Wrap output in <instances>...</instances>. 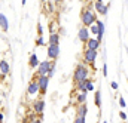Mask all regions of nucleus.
<instances>
[{
  "label": "nucleus",
  "instance_id": "30",
  "mask_svg": "<svg viewBox=\"0 0 128 123\" xmlns=\"http://www.w3.org/2000/svg\"><path fill=\"white\" fill-rule=\"evenodd\" d=\"M3 119H4V116H3V113H0V123H3Z\"/></svg>",
  "mask_w": 128,
  "mask_h": 123
},
{
  "label": "nucleus",
  "instance_id": "22",
  "mask_svg": "<svg viewBox=\"0 0 128 123\" xmlns=\"http://www.w3.org/2000/svg\"><path fill=\"white\" fill-rule=\"evenodd\" d=\"M55 68H57V64H55V61H54V62H52V67H51V70L48 71V77H49V79L54 76V73H55Z\"/></svg>",
  "mask_w": 128,
  "mask_h": 123
},
{
  "label": "nucleus",
  "instance_id": "32",
  "mask_svg": "<svg viewBox=\"0 0 128 123\" xmlns=\"http://www.w3.org/2000/svg\"><path fill=\"white\" fill-rule=\"evenodd\" d=\"M52 1H54V3H61L63 0H52Z\"/></svg>",
  "mask_w": 128,
  "mask_h": 123
},
{
  "label": "nucleus",
  "instance_id": "11",
  "mask_svg": "<svg viewBox=\"0 0 128 123\" xmlns=\"http://www.w3.org/2000/svg\"><path fill=\"white\" fill-rule=\"evenodd\" d=\"M100 45H101V42H100V40H97V37H96V39H90V40L86 42V49H91V51H98Z\"/></svg>",
  "mask_w": 128,
  "mask_h": 123
},
{
  "label": "nucleus",
  "instance_id": "27",
  "mask_svg": "<svg viewBox=\"0 0 128 123\" xmlns=\"http://www.w3.org/2000/svg\"><path fill=\"white\" fill-rule=\"evenodd\" d=\"M37 33H39V36H42V33H43V30H42V25H40V24H37Z\"/></svg>",
  "mask_w": 128,
  "mask_h": 123
},
{
  "label": "nucleus",
  "instance_id": "16",
  "mask_svg": "<svg viewBox=\"0 0 128 123\" xmlns=\"http://www.w3.org/2000/svg\"><path fill=\"white\" fill-rule=\"evenodd\" d=\"M86 114H88V107H86V104H80V105L78 107V116H79V117H86Z\"/></svg>",
  "mask_w": 128,
  "mask_h": 123
},
{
  "label": "nucleus",
  "instance_id": "1",
  "mask_svg": "<svg viewBox=\"0 0 128 123\" xmlns=\"http://www.w3.org/2000/svg\"><path fill=\"white\" fill-rule=\"evenodd\" d=\"M80 22H82L84 27H88V28L97 22V15L96 12L91 9V6L82 9V12H80Z\"/></svg>",
  "mask_w": 128,
  "mask_h": 123
},
{
  "label": "nucleus",
  "instance_id": "24",
  "mask_svg": "<svg viewBox=\"0 0 128 123\" xmlns=\"http://www.w3.org/2000/svg\"><path fill=\"white\" fill-rule=\"evenodd\" d=\"M73 123H86V117H79V116H76V119H74Z\"/></svg>",
  "mask_w": 128,
  "mask_h": 123
},
{
  "label": "nucleus",
  "instance_id": "14",
  "mask_svg": "<svg viewBox=\"0 0 128 123\" xmlns=\"http://www.w3.org/2000/svg\"><path fill=\"white\" fill-rule=\"evenodd\" d=\"M39 64H40V61H39L37 55H36V54H32V55H30V58H28V65H30L32 68H37V67H39Z\"/></svg>",
  "mask_w": 128,
  "mask_h": 123
},
{
  "label": "nucleus",
  "instance_id": "19",
  "mask_svg": "<svg viewBox=\"0 0 128 123\" xmlns=\"http://www.w3.org/2000/svg\"><path fill=\"white\" fill-rule=\"evenodd\" d=\"M76 99H78V104H79V105H80V104H85V102H86V92H80L78 95Z\"/></svg>",
  "mask_w": 128,
  "mask_h": 123
},
{
  "label": "nucleus",
  "instance_id": "28",
  "mask_svg": "<svg viewBox=\"0 0 128 123\" xmlns=\"http://www.w3.org/2000/svg\"><path fill=\"white\" fill-rule=\"evenodd\" d=\"M110 86H112V89H118V88H119L116 82H112V83H110Z\"/></svg>",
  "mask_w": 128,
  "mask_h": 123
},
{
  "label": "nucleus",
  "instance_id": "26",
  "mask_svg": "<svg viewBox=\"0 0 128 123\" xmlns=\"http://www.w3.org/2000/svg\"><path fill=\"white\" fill-rule=\"evenodd\" d=\"M119 117H121L122 120H127V114H125L124 111H121V113H119Z\"/></svg>",
  "mask_w": 128,
  "mask_h": 123
},
{
  "label": "nucleus",
  "instance_id": "2",
  "mask_svg": "<svg viewBox=\"0 0 128 123\" xmlns=\"http://www.w3.org/2000/svg\"><path fill=\"white\" fill-rule=\"evenodd\" d=\"M86 79H90V68L80 62L76 65V70L73 73V80L76 83V82H85Z\"/></svg>",
  "mask_w": 128,
  "mask_h": 123
},
{
  "label": "nucleus",
  "instance_id": "9",
  "mask_svg": "<svg viewBox=\"0 0 128 123\" xmlns=\"http://www.w3.org/2000/svg\"><path fill=\"white\" fill-rule=\"evenodd\" d=\"M43 110H45V99L40 98V99L33 101V111H34L36 114H42Z\"/></svg>",
  "mask_w": 128,
  "mask_h": 123
},
{
  "label": "nucleus",
  "instance_id": "4",
  "mask_svg": "<svg viewBox=\"0 0 128 123\" xmlns=\"http://www.w3.org/2000/svg\"><path fill=\"white\" fill-rule=\"evenodd\" d=\"M52 62L54 61H49V60L42 61L40 64H39V67H37V73H36V76H48V71L51 70Z\"/></svg>",
  "mask_w": 128,
  "mask_h": 123
},
{
  "label": "nucleus",
  "instance_id": "3",
  "mask_svg": "<svg viewBox=\"0 0 128 123\" xmlns=\"http://www.w3.org/2000/svg\"><path fill=\"white\" fill-rule=\"evenodd\" d=\"M98 51H91V49H86L85 48V51H84V54H82V60L85 64H90L91 67H94V62L97 60V54Z\"/></svg>",
  "mask_w": 128,
  "mask_h": 123
},
{
  "label": "nucleus",
  "instance_id": "34",
  "mask_svg": "<svg viewBox=\"0 0 128 123\" xmlns=\"http://www.w3.org/2000/svg\"><path fill=\"white\" fill-rule=\"evenodd\" d=\"M82 1H85V3H90V1H91V0H82Z\"/></svg>",
  "mask_w": 128,
  "mask_h": 123
},
{
  "label": "nucleus",
  "instance_id": "21",
  "mask_svg": "<svg viewBox=\"0 0 128 123\" xmlns=\"http://www.w3.org/2000/svg\"><path fill=\"white\" fill-rule=\"evenodd\" d=\"M45 45H46V42H45L43 36H39V37L36 39V46H45Z\"/></svg>",
  "mask_w": 128,
  "mask_h": 123
},
{
  "label": "nucleus",
  "instance_id": "35",
  "mask_svg": "<svg viewBox=\"0 0 128 123\" xmlns=\"http://www.w3.org/2000/svg\"><path fill=\"white\" fill-rule=\"evenodd\" d=\"M40 1H43V3H45V1H48V0H40Z\"/></svg>",
  "mask_w": 128,
  "mask_h": 123
},
{
  "label": "nucleus",
  "instance_id": "6",
  "mask_svg": "<svg viewBox=\"0 0 128 123\" xmlns=\"http://www.w3.org/2000/svg\"><path fill=\"white\" fill-rule=\"evenodd\" d=\"M60 45H48V60L55 61L60 57Z\"/></svg>",
  "mask_w": 128,
  "mask_h": 123
},
{
  "label": "nucleus",
  "instance_id": "20",
  "mask_svg": "<svg viewBox=\"0 0 128 123\" xmlns=\"http://www.w3.org/2000/svg\"><path fill=\"white\" fill-rule=\"evenodd\" d=\"M76 91L79 92H86V88H85V82H76Z\"/></svg>",
  "mask_w": 128,
  "mask_h": 123
},
{
  "label": "nucleus",
  "instance_id": "10",
  "mask_svg": "<svg viewBox=\"0 0 128 123\" xmlns=\"http://www.w3.org/2000/svg\"><path fill=\"white\" fill-rule=\"evenodd\" d=\"M37 92H39V83H37V80H32L27 86V93L28 95H36Z\"/></svg>",
  "mask_w": 128,
  "mask_h": 123
},
{
  "label": "nucleus",
  "instance_id": "37",
  "mask_svg": "<svg viewBox=\"0 0 128 123\" xmlns=\"http://www.w3.org/2000/svg\"><path fill=\"white\" fill-rule=\"evenodd\" d=\"M103 123H107V122H103Z\"/></svg>",
  "mask_w": 128,
  "mask_h": 123
},
{
  "label": "nucleus",
  "instance_id": "7",
  "mask_svg": "<svg viewBox=\"0 0 128 123\" xmlns=\"http://www.w3.org/2000/svg\"><path fill=\"white\" fill-rule=\"evenodd\" d=\"M90 34H91V33H90V28L82 25V27L79 28V31H78V39H79L82 43H86V42L91 39V37H90Z\"/></svg>",
  "mask_w": 128,
  "mask_h": 123
},
{
  "label": "nucleus",
  "instance_id": "18",
  "mask_svg": "<svg viewBox=\"0 0 128 123\" xmlns=\"http://www.w3.org/2000/svg\"><path fill=\"white\" fill-rule=\"evenodd\" d=\"M94 102H96V105L98 108L101 107V92H100V91H97V92L94 93Z\"/></svg>",
  "mask_w": 128,
  "mask_h": 123
},
{
  "label": "nucleus",
  "instance_id": "8",
  "mask_svg": "<svg viewBox=\"0 0 128 123\" xmlns=\"http://www.w3.org/2000/svg\"><path fill=\"white\" fill-rule=\"evenodd\" d=\"M94 10H96L97 13H100V15H107V12H109V4H104L103 1H96L94 3Z\"/></svg>",
  "mask_w": 128,
  "mask_h": 123
},
{
  "label": "nucleus",
  "instance_id": "17",
  "mask_svg": "<svg viewBox=\"0 0 128 123\" xmlns=\"http://www.w3.org/2000/svg\"><path fill=\"white\" fill-rule=\"evenodd\" d=\"M85 88H86V92L94 91V80L92 79H86L85 80Z\"/></svg>",
  "mask_w": 128,
  "mask_h": 123
},
{
  "label": "nucleus",
  "instance_id": "13",
  "mask_svg": "<svg viewBox=\"0 0 128 123\" xmlns=\"http://www.w3.org/2000/svg\"><path fill=\"white\" fill-rule=\"evenodd\" d=\"M9 71H10L9 64L4 61V60H2V61H0V74H2V76H6V74H9Z\"/></svg>",
  "mask_w": 128,
  "mask_h": 123
},
{
  "label": "nucleus",
  "instance_id": "12",
  "mask_svg": "<svg viewBox=\"0 0 128 123\" xmlns=\"http://www.w3.org/2000/svg\"><path fill=\"white\" fill-rule=\"evenodd\" d=\"M0 30L4 31V33L9 30V21H8L4 13H0Z\"/></svg>",
  "mask_w": 128,
  "mask_h": 123
},
{
  "label": "nucleus",
  "instance_id": "36",
  "mask_svg": "<svg viewBox=\"0 0 128 123\" xmlns=\"http://www.w3.org/2000/svg\"><path fill=\"white\" fill-rule=\"evenodd\" d=\"M96 1H103V0H96Z\"/></svg>",
  "mask_w": 128,
  "mask_h": 123
},
{
  "label": "nucleus",
  "instance_id": "38",
  "mask_svg": "<svg viewBox=\"0 0 128 123\" xmlns=\"http://www.w3.org/2000/svg\"><path fill=\"white\" fill-rule=\"evenodd\" d=\"M0 104H2V101H0Z\"/></svg>",
  "mask_w": 128,
  "mask_h": 123
},
{
  "label": "nucleus",
  "instance_id": "29",
  "mask_svg": "<svg viewBox=\"0 0 128 123\" xmlns=\"http://www.w3.org/2000/svg\"><path fill=\"white\" fill-rule=\"evenodd\" d=\"M103 74H104V77L107 76V65H103Z\"/></svg>",
  "mask_w": 128,
  "mask_h": 123
},
{
  "label": "nucleus",
  "instance_id": "25",
  "mask_svg": "<svg viewBox=\"0 0 128 123\" xmlns=\"http://www.w3.org/2000/svg\"><path fill=\"white\" fill-rule=\"evenodd\" d=\"M119 105H121V108H125V105H127V102L122 96H119Z\"/></svg>",
  "mask_w": 128,
  "mask_h": 123
},
{
  "label": "nucleus",
  "instance_id": "33",
  "mask_svg": "<svg viewBox=\"0 0 128 123\" xmlns=\"http://www.w3.org/2000/svg\"><path fill=\"white\" fill-rule=\"evenodd\" d=\"M26 1H27V0H21V4H26Z\"/></svg>",
  "mask_w": 128,
  "mask_h": 123
},
{
  "label": "nucleus",
  "instance_id": "15",
  "mask_svg": "<svg viewBox=\"0 0 128 123\" xmlns=\"http://www.w3.org/2000/svg\"><path fill=\"white\" fill-rule=\"evenodd\" d=\"M48 45H60V34L58 33H51L49 34V43Z\"/></svg>",
  "mask_w": 128,
  "mask_h": 123
},
{
  "label": "nucleus",
  "instance_id": "5",
  "mask_svg": "<svg viewBox=\"0 0 128 123\" xmlns=\"http://www.w3.org/2000/svg\"><path fill=\"white\" fill-rule=\"evenodd\" d=\"M37 83H39V93H42V95H45L46 91H48V85H49V77L48 76H37Z\"/></svg>",
  "mask_w": 128,
  "mask_h": 123
},
{
  "label": "nucleus",
  "instance_id": "31",
  "mask_svg": "<svg viewBox=\"0 0 128 123\" xmlns=\"http://www.w3.org/2000/svg\"><path fill=\"white\" fill-rule=\"evenodd\" d=\"M30 123H42V120H40V119H36V120H33V122H30Z\"/></svg>",
  "mask_w": 128,
  "mask_h": 123
},
{
  "label": "nucleus",
  "instance_id": "23",
  "mask_svg": "<svg viewBox=\"0 0 128 123\" xmlns=\"http://www.w3.org/2000/svg\"><path fill=\"white\" fill-rule=\"evenodd\" d=\"M90 33H91V34H98V27H97V24H94V25H91V27H90Z\"/></svg>",
  "mask_w": 128,
  "mask_h": 123
}]
</instances>
